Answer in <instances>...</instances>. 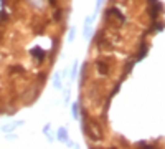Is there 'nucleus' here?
Wrapping results in <instances>:
<instances>
[{
    "label": "nucleus",
    "instance_id": "f257e3e1",
    "mask_svg": "<svg viewBox=\"0 0 165 149\" xmlns=\"http://www.w3.org/2000/svg\"><path fill=\"white\" fill-rule=\"evenodd\" d=\"M58 134H60V139H61V141H68V136H66V129H60V133H58Z\"/></svg>",
    "mask_w": 165,
    "mask_h": 149
}]
</instances>
